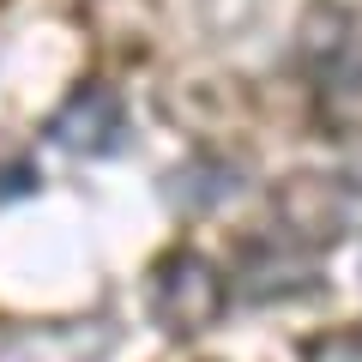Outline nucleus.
<instances>
[{
	"mask_svg": "<svg viewBox=\"0 0 362 362\" xmlns=\"http://www.w3.org/2000/svg\"><path fill=\"white\" fill-rule=\"evenodd\" d=\"M145 302H151V320L163 326V332L187 338V332H206V326L223 320L230 290H223L218 266H211L206 254H194V247H169V254L151 266Z\"/></svg>",
	"mask_w": 362,
	"mask_h": 362,
	"instance_id": "obj_1",
	"label": "nucleus"
},
{
	"mask_svg": "<svg viewBox=\"0 0 362 362\" xmlns=\"http://www.w3.org/2000/svg\"><path fill=\"white\" fill-rule=\"evenodd\" d=\"M272 218H278V235L296 247H332L338 235L356 218V194H350L338 175H290L278 181L272 194Z\"/></svg>",
	"mask_w": 362,
	"mask_h": 362,
	"instance_id": "obj_2",
	"label": "nucleus"
},
{
	"mask_svg": "<svg viewBox=\"0 0 362 362\" xmlns=\"http://www.w3.org/2000/svg\"><path fill=\"white\" fill-rule=\"evenodd\" d=\"M49 139L85 157H109L127 145V109L109 85H78L61 109L49 115Z\"/></svg>",
	"mask_w": 362,
	"mask_h": 362,
	"instance_id": "obj_3",
	"label": "nucleus"
},
{
	"mask_svg": "<svg viewBox=\"0 0 362 362\" xmlns=\"http://www.w3.org/2000/svg\"><path fill=\"white\" fill-rule=\"evenodd\" d=\"M235 290H242V296H254V302L314 290L308 247L284 242V254H278V235H272V242H247V247H242V272H235Z\"/></svg>",
	"mask_w": 362,
	"mask_h": 362,
	"instance_id": "obj_4",
	"label": "nucleus"
},
{
	"mask_svg": "<svg viewBox=\"0 0 362 362\" xmlns=\"http://www.w3.org/2000/svg\"><path fill=\"white\" fill-rule=\"evenodd\" d=\"M242 187V163L223 151H194L187 163L169 175V199L181 211H206V206H223V199Z\"/></svg>",
	"mask_w": 362,
	"mask_h": 362,
	"instance_id": "obj_5",
	"label": "nucleus"
},
{
	"mask_svg": "<svg viewBox=\"0 0 362 362\" xmlns=\"http://www.w3.org/2000/svg\"><path fill=\"white\" fill-rule=\"evenodd\" d=\"M308 362H362V326H344V332H326L308 344Z\"/></svg>",
	"mask_w": 362,
	"mask_h": 362,
	"instance_id": "obj_6",
	"label": "nucleus"
},
{
	"mask_svg": "<svg viewBox=\"0 0 362 362\" xmlns=\"http://www.w3.org/2000/svg\"><path fill=\"white\" fill-rule=\"evenodd\" d=\"M37 187V163H25V157H13V163H0V199H18Z\"/></svg>",
	"mask_w": 362,
	"mask_h": 362,
	"instance_id": "obj_7",
	"label": "nucleus"
}]
</instances>
